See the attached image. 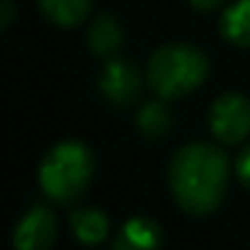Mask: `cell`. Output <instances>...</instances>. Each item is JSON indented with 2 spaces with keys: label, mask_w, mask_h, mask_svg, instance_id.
<instances>
[{
  "label": "cell",
  "mask_w": 250,
  "mask_h": 250,
  "mask_svg": "<svg viewBox=\"0 0 250 250\" xmlns=\"http://www.w3.org/2000/svg\"><path fill=\"white\" fill-rule=\"evenodd\" d=\"M42 15L59 27H76L91 13V0H37Z\"/></svg>",
  "instance_id": "cell-10"
},
{
  "label": "cell",
  "mask_w": 250,
  "mask_h": 250,
  "mask_svg": "<svg viewBox=\"0 0 250 250\" xmlns=\"http://www.w3.org/2000/svg\"><path fill=\"white\" fill-rule=\"evenodd\" d=\"M15 20V5L13 0H0V30H5Z\"/></svg>",
  "instance_id": "cell-14"
},
{
  "label": "cell",
  "mask_w": 250,
  "mask_h": 250,
  "mask_svg": "<svg viewBox=\"0 0 250 250\" xmlns=\"http://www.w3.org/2000/svg\"><path fill=\"white\" fill-rule=\"evenodd\" d=\"M93 167V155L83 143H59L44 155L40 165V187L54 204L71 206L88 191Z\"/></svg>",
  "instance_id": "cell-3"
},
{
  "label": "cell",
  "mask_w": 250,
  "mask_h": 250,
  "mask_svg": "<svg viewBox=\"0 0 250 250\" xmlns=\"http://www.w3.org/2000/svg\"><path fill=\"white\" fill-rule=\"evenodd\" d=\"M86 42H88L91 54H96L101 59H110L123 47V27H120V22L113 15L101 13L91 22L88 35H86Z\"/></svg>",
  "instance_id": "cell-8"
},
{
  "label": "cell",
  "mask_w": 250,
  "mask_h": 250,
  "mask_svg": "<svg viewBox=\"0 0 250 250\" xmlns=\"http://www.w3.org/2000/svg\"><path fill=\"white\" fill-rule=\"evenodd\" d=\"M160 245H162L160 223L152 218L138 216V218L125 221L118 228L110 250H160Z\"/></svg>",
  "instance_id": "cell-7"
},
{
  "label": "cell",
  "mask_w": 250,
  "mask_h": 250,
  "mask_svg": "<svg viewBox=\"0 0 250 250\" xmlns=\"http://www.w3.org/2000/svg\"><path fill=\"white\" fill-rule=\"evenodd\" d=\"M57 216L47 206H32L18 223L13 243L18 250H49L57 240Z\"/></svg>",
  "instance_id": "cell-6"
},
{
  "label": "cell",
  "mask_w": 250,
  "mask_h": 250,
  "mask_svg": "<svg viewBox=\"0 0 250 250\" xmlns=\"http://www.w3.org/2000/svg\"><path fill=\"white\" fill-rule=\"evenodd\" d=\"M208 76V59L191 44H165L152 52L145 81L165 101L184 98L196 91Z\"/></svg>",
  "instance_id": "cell-2"
},
{
  "label": "cell",
  "mask_w": 250,
  "mask_h": 250,
  "mask_svg": "<svg viewBox=\"0 0 250 250\" xmlns=\"http://www.w3.org/2000/svg\"><path fill=\"white\" fill-rule=\"evenodd\" d=\"M169 189L182 211L191 216L213 213L228 189L230 160L208 143H189L169 160Z\"/></svg>",
  "instance_id": "cell-1"
},
{
  "label": "cell",
  "mask_w": 250,
  "mask_h": 250,
  "mask_svg": "<svg viewBox=\"0 0 250 250\" xmlns=\"http://www.w3.org/2000/svg\"><path fill=\"white\" fill-rule=\"evenodd\" d=\"M221 35L235 47H250V0H238L223 13Z\"/></svg>",
  "instance_id": "cell-12"
},
{
  "label": "cell",
  "mask_w": 250,
  "mask_h": 250,
  "mask_svg": "<svg viewBox=\"0 0 250 250\" xmlns=\"http://www.w3.org/2000/svg\"><path fill=\"white\" fill-rule=\"evenodd\" d=\"M208 128L223 145H238L250 135V98L235 91L221 93L208 110Z\"/></svg>",
  "instance_id": "cell-4"
},
{
  "label": "cell",
  "mask_w": 250,
  "mask_h": 250,
  "mask_svg": "<svg viewBox=\"0 0 250 250\" xmlns=\"http://www.w3.org/2000/svg\"><path fill=\"white\" fill-rule=\"evenodd\" d=\"M98 86H101V93L105 96L108 103L113 105H130L140 91H143V76L138 71V66H133L130 62L120 59L118 54L110 57L101 71V79H98Z\"/></svg>",
  "instance_id": "cell-5"
},
{
  "label": "cell",
  "mask_w": 250,
  "mask_h": 250,
  "mask_svg": "<svg viewBox=\"0 0 250 250\" xmlns=\"http://www.w3.org/2000/svg\"><path fill=\"white\" fill-rule=\"evenodd\" d=\"M69 223H71V233L83 245H98V243H103L108 238V230H110L108 216L101 208H91V206L76 208L69 216Z\"/></svg>",
  "instance_id": "cell-9"
},
{
  "label": "cell",
  "mask_w": 250,
  "mask_h": 250,
  "mask_svg": "<svg viewBox=\"0 0 250 250\" xmlns=\"http://www.w3.org/2000/svg\"><path fill=\"white\" fill-rule=\"evenodd\" d=\"M172 110L165 103V98H152L147 103H143V108L138 110V128L145 138L157 140L165 138L172 130Z\"/></svg>",
  "instance_id": "cell-11"
},
{
  "label": "cell",
  "mask_w": 250,
  "mask_h": 250,
  "mask_svg": "<svg viewBox=\"0 0 250 250\" xmlns=\"http://www.w3.org/2000/svg\"><path fill=\"white\" fill-rule=\"evenodd\" d=\"M235 177L250 191V145L235 157Z\"/></svg>",
  "instance_id": "cell-13"
},
{
  "label": "cell",
  "mask_w": 250,
  "mask_h": 250,
  "mask_svg": "<svg viewBox=\"0 0 250 250\" xmlns=\"http://www.w3.org/2000/svg\"><path fill=\"white\" fill-rule=\"evenodd\" d=\"M189 3H191L196 10H201V13H211V10L221 8L226 0H189Z\"/></svg>",
  "instance_id": "cell-15"
}]
</instances>
